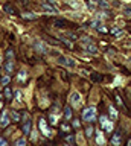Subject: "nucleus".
Listing matches in <instances>:
<instances>
[{
  "label": "nucleus",
  "instance_id": "0eeeda50",
  "mask_svg": "<svg viewBox=\"0 0 131 146\" xmlns=\"http://www.w3.org/2000/svg\"><path fill=\"white\" fill-rule=\"evenodd\" d=\"M11 123V119H9V114H8L6 111L2 113V116H0V126L2 128H6L8 125Z\"/></svg>",
  "mask_w": 131,
  "mask_h": 146
},
{
  "label": "nucleus",
  "instance_id": "f03ea898",
  "mask_svg": "<svg viewBox=\"0 0 131 146\" xmlns=\"http://www.w3.org/2000/svg\"><path fill=\"white\" fill-rule=\"evenodd\" d=\"M6 58H8V61L5 64V72L8 73V76H9L11 73L14 72V52H12V50H8Z\"/></svg>",
  "mask_w": 131,
  "mask_h": 146
},
{
  "label": "nucleus",
  "instance_id": "ddd939ff",
  "mask_svg": "<svg viewBox=\"0 0 131 146\" xmlns=\"http://www.w3.org/2000/svg\"><path fill=\"white\" fill-rule=\"evenodd\" d=\"M31 128H32V122H31V119H29V120H26V122H25V126H23V132H25V134H29Z\"/></svg>",
  "mask_w": 131,
  "mask_h": 146
},
{
  "label": "nucleus",
  "instance_id": "1a4fd4ad",
  "mask_svg": "<svg viewBox=\"0 0 131 146\" xmlns=\"http://www.w3.org/2000/svg\"><path fill=\"white\" fill-rule=\"evenodd\" d=\"M96 143L98 146H105V137H104L102 131H96Z\"/></svg>",
  "mask_w": 131,
  "mask_h": 146
},
{
  "label": "nucleus",
  "instance_id": "f8f14e48",
  "mask_svg": "<svg viewBox=\"0 0 131 146\" xmlns=\"http://www.w3.org/2000/svg\"><path fill=\"white\" fill-rule=\"evenodd\" d=\"M41 9L44 11V14H57V12H58L55 8H53V6H49V5H43Z\"/></svg>",
  "mask_w": 131,
  "mask_h": 146
},
{
  "label": "nucleus",
  "instance_id": "423d86ee",
  "mask_svg": "<svg viewBox=\"0 0 131 146\" xmlns=\"http://www.w3.org/2000/svg\"><path fill=\"white\" fill-rule=\"evenodd\" d=\"M38 128H40V131H41V134H44L46 137H51V135H52V131L49 129V126H47V122L44 120L43 117L38 120Z\"/></svg>",
  "mask_w": 131,
  "mask_h": 146
},
{
  "label": "nucleus",
  "instance_id": "7c9ffc66",
  "mask_svg": "<svg viewBox=\"0 0 131 146\" xmlns=\"http://www.w3.org/2000/svg\"><path fill=\"white\" fill-rule=\"evenodd\" d=\"M128 146H131V139H130V141H128Z\"/></svg>",
  "mask_w": 131,
  "mask_h": 146
},
{
  "label": "nucleus",
  "instance_id": "bb28decb",
  "mask_svg": "<svg viewBox=\"0 0 131 146\" xmlns=\"http://www.w3.org/2000/svg\"><path fill=\"white\" fill-rule=\"evenodd\" d=\"M124 14H125L126 17H131V9H130V8H128V9H125V12H124Z\"/></svg>",
  "mask_w": 131,
  "mask_h": 146
},
{
  "label": "nucleus",
  "instance_id": "412c9836",
  "mask_svg": "<svg viewBox=\"0 0 131 146\" xmlns=\"http://www.w3.org/2000/svg\"><path fill=\"white\" fill-rule=\"evenodd\" d=\"M9 81H11V78L8 76V75L2 78V84H3V85H8V84H9Z\"/></svg>",
  "mask_w": 131,
  "mask_h": 146
},
{
  "label": "nucleus",
  "instance_id": "393cba45",
  "mask_svg": "<svg viewBox=\"0 0 131 146\" xmlns=\"http://www.w3.org/2000/svg\"><path fill=\"white\" fill-rule=\"evenodd\" d=\"M5 94H6V98H8V99H11V90H9V88H6V90H5Z\"/></svg>",
  "mask_w": 131,
  "mask_h": 146
},
{
  "label": "nucleus",
  "instance_id": "4be33fe9",
  "mask_svg": "<svg viewBox=\"0 0 131 146\" xmlns=\"http://www.w3.org/2000/svg\"><path fill=\"white\" fill-rule=\"evenodd\" d=\"M15 98H17V99H15V102H17V104H20V102H21V91H19V90H17V93H15Z\"/></svg>",
  "mask_w": 131,
  "mask_h": 146
},
{
  "label": "nucleus",
  "instance_id": "f3484780",
  "mask_svg": "<svg viewBox=\"0 0 131 146\" xmlns=\"http://www.w3.org/2000/svg\"><path fill=\"white\" fill-rule=\"evenodd\" d=\"M64 117H66V120H70L72 119V110L69 107H66V110H64Z\"/></svg>",
  "mask_w": 131,
  "mask_h": 146
},
{
  "label": "nucleus",
  "instance_id": "39448f33",
  "mask_svg": "<svg viewBox=\"0 0 131 146\" xmlns=\"http://www.w3.org/2000/svg\"><path fill=\"white\" fill-rule=\"evenodd\" d=\"M69 100H70L72 107H75V108H78V107H81V105H82V98H81V94L78 93V91H73V93L70 94Z\"/></svg>",
  "mask_w": 131,
  "mask_h": 146
},
{
  "label": "nucleus",
  "instance_id": "b1692460",
  "mask_svg": "<svg viewBox=\"0 0 131 146\" xmlns=\"http://www.w3.org/2000/svg\"><path fill=\"white\" fill-rule=\"evenodd\" d=\"M67 2H69V3H70L72 6H73V8H78V6H79V3H76V2H73V0H67Z\"/></svg>",
  "mask_w": 131,
  "mask_h": 146
},
{
  "label": "nucleus",
  "instance_id": "9d476101",
  "mask_svg": "<svg viewBox=\"0 0 131 146\" xmlns=\"http://www.w3.org/2000/svg\"><path fill=\"white\" fill-rule=\"evenodd\" d=\"M35 49H37V52H40V53H47V46L44 44V43H41V41H38V43H35Z\"/></svg>",
  "mask_w": 131,
  "mask_h": 146
},
{
  "label": "nucleus",
  "instance_id": "aec40b11",
  "mask_svg": "<svg viewBox=\"0 0 131 146\" xmlns=\"http://www.w3.org/2000/svg\"><path fill=\"white\" fill-rule=\"evenodd\" d=\"M15 146H26V139H19V140H15Z\"/></svg>",
  "mask_w": 131,
  "mask_h": 146
},
{
  "label": "nucleus",
  "instance_id": "20e7f679",
  "mask_svg": "<svg viewBox=\"0 0 131 146\" xmlns=\"http://www.w3.org/2000/svg\"><path fill=\"white\" fill-rule=\"evenodd\" d=\"M99 123H101V128L107 132H111L113 131V120L108 119L107 116H101L99 117Z\"/></svg>",
  "mask_w": 131,
  "mask_h": 146
},
{
  "label": "nucleus",
  "instance_id": "dca6fc26",
  "mask_svg": "<svg viewBox=\"0 0 131 146\" xmlns=\"http://www.w3.org/2000/svg\"><path fill=\"white\" fill-rule=\"evenodd\" d=\"M23 18H26V20H35L37 18V14H32V12H25L23 14Z\"/></svg>",
  "mask_w": 131,
  "mask_h": 146
},
{
  "label": "nucleus",
  "instance_id": "5701e85b",
  "mask_svg": "<svg viewBox=\"0 0 131 146\" xmlns=\"http://www.w3.org/2000/svg\"><path fill=\"white\" fill-rule=\"evenodd\" d=\"M72 126H73V128H78V129H79V126H81V123H79L78 120H73V123H72Z\"/></svg>",
  "mask_w": 131,
  "mask_h": 146
},
{
  "label": "nucleus",
  "instance_id": "72a5a7b5",
  "mask_svg": "<svg viewBox=\"0 0 131 146\" xmlns=\"http://www.w3.org/2000/svg\"><path fill=\"white\" fill-rule=\"evenodd\" d=\"M0 98H2V94H0Z\"/></svg>",
  "mask_w": 131,
  "mask_h": 146
},
{
  "label": "nucleus",
  "instance_id": "2f4dec72",
  "mask_svg": "<svg viewBox=\"0 0 131 146\" xmlns=\"http://www.w3.org/2000/svg\"><path fill=\"white\" fill-rule=\"evenodd\" d=\"M0 64H2V55H0Z\"/></svg>",
  "mask_w": 131,
  "mask_h": 146
},
{
  "label": "nucleus",
  "instance_id": "473e14b6",
  "mask_svg": "<svg viewBox=\"0 0 131 146\" xmlns=\"http://www.w3.org/2000/svg\"><path fill=\"white\" fill-rule=\"evenodd\" d=\"M66 146H72V145H66Z\"/></svg>",
  "mask_w": 131,
  "mask_h": 146
},
{
  "label": "nucleus",
  "instance_id": "4468645a",
  "mask_svg": "<svg viewBox=\"0 0 131 146\" xmlns=\"http://www.w3.org/2000/svg\"><path fill=\"white\" fill-rule=\"evenodd\" d=\"M108 110H110V116H111V120H116L117 119V110L113 107V105H110L108 107Z\"/></svg>",
  "mask_w": 131,
  "mask_h": 146
},
{
  "label": "nucleus",
  "instance_id": "f257e3e1",
  "mask_svg": "<svg viewBox=\"0 0 131 146\" xmlns=\"http://www.w3.org/2000/svg\"><path fill=\"white\" fill-rule=\"evenodd\" d=\"M82 120L88 122V123H92V122L96 120V108H94V107H88V108L82 110Z\"/></svg>",
  "mask_w": 131,
  "mask_h": 146
},
{
  "label": "nucleus",
  "instance_id": "cd10ccee",
  "mask_svg": "<svg viewBox=\"0 0 131 146\" xmlns=\"http://www.w3.org/2000/svg\"><path fill=\"white\" fill-rule=\"evenodd\" d=\"M5 9H8V11H9V14H14V9H12L11 6H5Z\"/></svg>",
  "mask_w": 131,
  "mask_h": 146
},
{
  "label": "nucleus",
  "instance_id": "c85d7f7f",
  "mask_svg": "<svg viewBox=\"0 0 131 146\" xmlns=\"http://www.w3.org/2000/svg\"><path fill=\"white\" fill-rule=\"evenodd\" d=\"M51 120H52V123H57V116H53V114H52V116H51Z\"/></svg>",
  "mask_w": 131,
  "mask_h": 146
},
{
  "label": "nucleus",
  "instance_id": "2eb2a0df",
  "mask_svg": "<svg viewBox=\"0 0 131 146\" xmlns=\"http://www.w3.org/2000/svg\"><path fill=\"white\" fill-rule=\"evenodd\" d=\"M26 76H28L26 70H21V72L19 73V76H17V79H19L20 82H25V81H26Z\"/></svg>",
  "mask_w": 131,
  "mask_h": 146
},
{
  "label": "nucleus",
  "instance_id": "6ab92c4d",
  "mask_svg": "<svg viewBox=\"0 0 131 146\" xmlns=\"http://www.w3.org/2000/svg\"><path fill=\"white\" fill-rule=\"evenodd\" d=\"M93 132H94V129H93V126L90 125L87 129H85V135H87V137H92V135H93Z\"/></svg>",
  "mask_w": 131,
  "mask_h": 146
},
{
  "label": "nucleus",
  "instance_id": "7ed1b4c3",
  "mask_svg": "<svg viewBox=\"0 0 131 146\" xmlns=\"http://www.w3.org/2000/svg\"><path fill=\"white\" fill-rule=\"evenodd\" d=\"M81 44H82V47H84L85 52L93 53V55H96V53H98V47H96V46H94L88 38H82V40H81Z\"/></svg>",
  "mask_w": 131,
  "mask_h": 146
},
{
  "label": "nucleus",
  "instance_id": "a211bd4d",
  "mask_svg": "<svg viewBox=\"0 0 131 146\" xmlns=\"http://www.w3.org/2000/svg\"><path fill=\"white\" fill-rule=\"evenodd\" d=\"M11 119H12L14 122H19V120H20V114L17 113V111H12V113H11Z\"/></svg>",
  "mask_w": 131,
  "mask_h": 146
},
{
  "label": "nucleus",
  "instance_id": "c756f323",
  "mask_svg": "<svg viewBox=\"0 0 131 146\" xmlns=\"http://www.w3.org/2000/svg\"><path fill=\"white\" fill-rule=\"evenodd\" d=\"M2 108H3V104H2V102H0V111H2Z\"/></svg>",
  "mask_w": 131,
  "mask_h": 146
},
{
  "label": "nucleus",
  "instance_id": "a878e982",
  "mask_svg": "<svg viewBox=\"0 0 131 146\" xmlns=\"http://www.w3.org/2000/svg\"><path fill=\"white\" fill-rule=\"evenodd\" d=\"M0 146H8V143H6V140H3L2 137H0Z\"/></svg>",
  "mask_w": 131,
  "mask_h": 146
},
{
  "label": "nucleus",
  "instance_id": "9b49d317",
  "mask_svg": "<svg viewBox=\"0 0 131 146\" xmlns=\"http://www.w3.org/2000/svg\"><path fill=\"white\" fill-rule=\"evenodd\" d=\"M60 62L63 64V66H69V67L75 66V62L72 61L70 58H67V56H60Z\"/></svg>",
  "mask_w": 131,
  "mask_h": 146
},
{
  "label": "nucleus",
  "instance_id": "6e6552de",
  "mask_svg": "<svg viewBox=\"0 0 131 146\" xmlns=\"http://www.w3.org/2000/svg\"><path fill=\"white\" fill-rule=\"evenodd\" d=\"M122 143V135H120V132H114L111 137V145L113 146H120Z\"/></svg>",
  "mask_w": 131,
  "mask_h": 146
}]
</instances>
